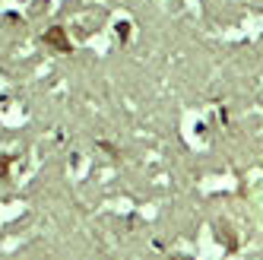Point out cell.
I'll use <instances>...</instances> for the list:
<instances>
[{
  "label": "cell",
  "mask_w": 263,
  "mask_h": 260,
  "mask_svg": "<svg viewBox=\"0 0 263 260\" xmlns=\"http://www.w3.org/2000/svg\"><path fill=\"white\" fill-rule=\"evenodd\" d=\"M48 42H54L61 51H70V45H67V39H64V32L61 29H54V32H48Z\"/></svg>",
  "instance_id": "obj_1"
}]
</instances>
